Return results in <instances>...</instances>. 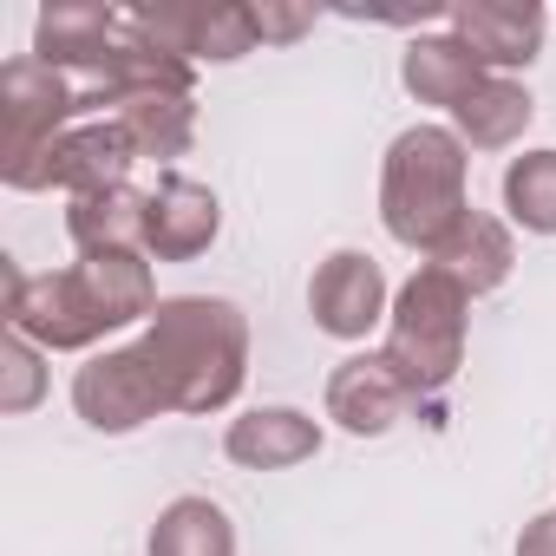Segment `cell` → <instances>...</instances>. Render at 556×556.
<instances>
[{"mask_svg": "<svg viewBox=\"0 0 556 556\" xmlns=\"http://www.w3.org/2000/svg\"><path fill=\"white\" fill-rule=\"evenodd\" d=\"M144 203L151 190H99V197H73L66 203V236L79 255H144Z\"/></svg>", "mask_w": 556, "mask_h": 556, "instance_id": "cell-17", "label": "cell"}, {"mask_svg": "<svg viewBox=\"0 0 556 556\" xmlns=\"http://www.w3.org/2000/svg\"><path fill=\"white\" fill-rule=\"evenodd\" d=\"M164 413H223L249 380V315L229 295H170L138 334Z\"/></svg>", "mask_w": 556, "mask_h": 556, "instance_id": "cell-1", "label": "cell"}, {"mask_svg": "<svg viewBox=\"0 0 556 556\" xmlns=\"http://www.w3.org/2000/svg\"><path fill=\"white\" fill-rule=\"evenodd\" d=\"M471 210V151L452 125H406L380 164V223L413 255H432Z\"/></svg>", "mask_w": 556, "mask_h": 556, "instance_id": "cell-2", "label": "cell"}, {"mask_svg": "<svg viewBox=\"0 0 556 556\" xmlns=\"http://www.w3.org/2000/svg\"><path fill=\"white\" fill-rule=\"evenodd\" d=\"M151 556H236V523L216 497H170L151 523Z\"/></svg>", "mask_w": 556, "mask_h": 556, "instance_id": "cell-20", "label": "cell"}, {"mask_svg": "<svg viewBox=\"0 0 556 556\" xmlns=\"http://www.w3.org/2000/svg\"><path fill=\"white\" fill-rule=\"evenodd\" d=\"M47 400V354L27 341V334H8L0 341V413H34Z\"/></svg>", "mask_w": 556, "mask_h": 556, "instance_id": "cell-22", "label": "cell"}, {"mask_svg": "<svg viewBox=\"0 0 556 556\" xmlns=\"http://www.w3.org/2000/svg\"><path fill=\"white\" fill-rule=\"evenodd\" d=\"M504 210L530 236H556V151H523L504 164Z\"/></svg>", "mask_w": 556, "mask_h": 556, "instance_id": "cell-21", "label": "cell"}, {"mask_svg": "<svg viewBox=\"0 0 556 556\" xmlns=\"http://www.w3.org/2000/svg\"><path fill=\"white\" fill-rule=\"evenodd\" d=\"M432 268H445L452 282L478 302V295H491V289H504L510 282V268H517V242H510V229L497 223V216H484V210H465V223L426 255Z\"/></svg>", "mask_w": 556, "mask_h": 556, "instance_id": "cell-15", "label": "cell"}, {"mask_svg": "<svg viewBox=\"0 0 556 556\" xmlns=\"http://www.w3.org/2000/svg\"><path fill=\"white\" fill-rule=\"evenodd\" d=\"M131 138L112 125V118H86L73 125L53 151H47V170H40V190H66V197H99V190H118L131 184Z\"/></svg>", "mask_w": 556, "mask_h": 556, "instance_id": "cell-13", "label": "cell"}, {"mask_svg": "<svg viewBox=\"0 0 556 556\" xmlns=\"http://www.w3.org/2000/svg\"><path fill=\"white\" fill-rule=\"evenodd\" d=\"M131 14L190 66H203V60L229 66L262 47L255 8H242V0H164V8H131Z\"/></svg>", "mask_w": 556, "mask_h": 556, "instance_id": "cell-6", "label": "cell"}, {"mask_svg": "<svg viewBox=\"0 0 556 556\" xmlns=\"http://www.w3.org/2000/svg\"><path fill=\"white\" fill-rule=\"evenodd\" d=\"M400 79H406V92H413L419 105H445V112H458L491 73H484V66L471 60V47H458L452 34H426V40L406 47Z\"/></svg>", "mask_w": 556, "mask_h": 556, "instance_id": "cell-18", "label": "cell"}, {"mask_svg": "<svg viewBox=\"0 0 556 556\" xmlns=\"http://www.w3.org/2000/svg\"><path fill=\"white\" fill-rule=\"evenodd\" d=\"M73 413L92 432L125 439V432H138V426H151L164 413V393H157V380H151L138 348H105V354H92L73 374Z\"/></svg>", "mask_w": 556, "mask_h": 556, "instance_id": "cell-7", "label": "cell"}, {"mask_svg": "<svg viewBox=\"0 0 556 556\" xmlns=\"http://www.w3.org/2000/svg\"><path fill=\"white\" fill-rule=\"evenodd\" d=\"M530 118H536V99H530L517 79L491 73V79L452 112V131L465 138V151H510V144L530 131Z\"/></svg>", "mask_w": 556, "mask_h": 556, "instance_id": "cell-19", "label": "cell"}, {"mask_svg": "<svg viewBox=\"0 0 556 556\" xmlns=\"http://www.w3.org/2000/svg\"><path fill=\"white\" fill-rule=\"evenodd\" d=\"M308 315L321 334L334 341H367L387 315H393V295H387V275L374 255L361 249H334L321 268H315V282H308Z\"/></svg>", "mask_w": 556, "mask_h": 556, "instance_id": "cell-8", "label": "cell"}, {"mask_svg": "<svg viewBox=\"0 0 556 556\" xmlns=\"http://www.w3.org/2000/svg\"><path fill=\"white\" fill-rule=\"evenodd\" d=\"M99 118H112L138 157H184L190 138H197V92H131V99H112Z\"/></svg>", "mask_w": 556, "mask_h": 556, "instance_id": "cell-16", "label": "cell"}, {"mask_svg": "<svg viewBox=\"0 0 556 556\" xmlns=\"http://www.w3.org/2000/svg\"><path fill=\"white\" fill-rule=\"evenodd\" d=\"M445 21H452V40L471 47V60L504 79L510 66H530L543 53V27H549L536 0H458V8H445Z\"/></svg>", "mask_w": 556, "mask_h": 556, "instance_id": "cell-9", "label": "cell"}, {"mask_svg": "<svg viewBox=\"0 0 556 556\" xmlns=\"http://www.w3.org/2000/svg\"><path fill=\"white\" fill-rule=\"evenodd\" d=\"M223 452L242 471H289V465H308L321 452V426L302 406H255V413L229 419Z\"/></svg>", "mask_w": 556, "mask_h": 556, "instance_id": "cell-14", "label": "cell"}, {"mask_svg": "<svg viewBox=\"0 0 556 556\" xmlns=\"http://www.w3.org/2000/svg\"><path fill=\"white\" fill-rule=\"evenodd\" d=\"M413 406V387L400 380V367L387 354H354L328 374V419L354 439H380L406 419Z\"/></svg>", "mask_w": 556, "mask_h": 556, "instance_id": "cell-12", "label": "cell"}, {"mask_svg": "<svg viewBox=\"0 0 556 556\" xmlns=\"http://www.w3.org/2000/svg\"><path fill=\"white\" fill-rule=\"evenodd\" d=\"M255 27H262V40H295L315 27V14L308 8H255Z\"/></svg>", "mask_w": 556, "mask_h": 556, "instance_id": "cell-23", "label": "cell"}, {"mask_svg": "<svg viewBox=\"0 0 556 556\" xmlns=\"http://www.w3.org/2000/svg\"><path fill=\"white\" fill-rule=\"evenodd\" d=\"M223 236V203L210 184L164 170L151 203H144V255L151 262H197Z\"/></svg>", "mask_w": 556, "mask_h": 556, "instance_id": "cell-11", "label": "cell"}, {"mask_svg": "<svg viewBox=\"0 0 556 556\" xmlns=\"http://www.w3.org/2000/svg\"><path fill=\"white\" fill-rule=\"evenodd\" d=\"M517 556H556V510H543V517H530V523H523Z\"/></svg>", "mask_w": 556, "mask_h": 556, "instance_id": "cell-24", "label": "cell"}, {"mask_svg": "<svg viewBox=\"0 0 556 556\" xmlns=\"http://www.w3.org/2000/svg\"><path fill=\"white\" fill-rule=\"evenodd\" d=\"M125 14L118 8H99V0H53L34 21V60H47L53 73L92 86L112 60V40H118Z\"/></svg>", "mask_w": 556, "mask_h": 556, "instance_id": "cell-10", "label": "cell"}, {"mask_svg": "<svg viewBox=\"0 0 556 556\" xmlns=\"http://www.w3.org/2000/svg\"><path fill=\"white\" fill-rule=\"evenodd\" d=\"M0 275H8V334H27L40 354H86L99 348L112 328L92 275L73 262V268H47V275H27L21 262H0Z\"/></svg>", "mask_w": 556, "mask_h": 556, "instance_id": "cell-5", "label": "cell"}, {"mask_svg": "<svg viewBox=\"0 0 556 556\" xmlns=\"http://www.w3.org/2000/svg\"><path fill=\"white\" fill-rule=\"evenodd\" d=\"M465 328H471V295L452 282L445 268H413L406 289L393 295V315H387V361L400 367V380L413 387V400L439 393L458 380L465 367Z\"/></svg>", "mask_w": 556, "mask_h": 556, "instance_id": "cell-3", "label": "cell"}, {"mask_svg": "<svg viewBox=\"0 0 556 556\" xmlns=\"http://www.w3.org/2000/svg\"><path fill=\"white\" fill-rule=\"evenodd\" d=\"M73 118H86L79 79L53 73L34 53L0 66V184L8 190H40L47 151L73 131Z\"/></svg>", "mask_w": 556, "mask_h": 556, "instance_id": "cell-4", "label": "cell"}]
</instances>
